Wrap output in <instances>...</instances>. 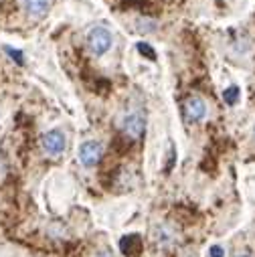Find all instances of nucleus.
Listing matches in <instances>:
<instances>
[{
	"label": "nucleus",
	"instance_id": "obj_1",
	"mask_svg": "<svg viewBox=\"0 0 255 257\" xmlns=\"http://www.w3.org/2000/svg\"><path fill=\"white\" fill-rule=\"evenodd\" d=\"M41 146L49 156H59L67 148V138L61 130H51L41 136Z\"/></svg>",
	"mask_w": 255,
	"mask_h": 257
},
{
	"label": "nucleus",
	"instance_id": "obj_2",
	"mask_svg": "<svg viewBox=\"0 0 255 257\" xmlns=\"http://www.w3.org/2000/svg\"><path fill=\"white\" fill-rule=\"evenodd\" d=\"M87 47H89V51H91L93 55H103V53H107V49L111 47V35H109V31L103 29V27L91 29L89 35H87Z\"/></svg>",
	"mask_w": 255,
	"mask_h": 257
},
{
	"label": "nucleus",
	"instance_id": "obj_3",
	"mask_svg": "<svg viewBox=\"0 0 255 257\" xmlns=\"http://www.w3.org/2000/svg\"><path fill=\"white\" fill-rule=\"evenodd\" d=\"M101 156H103V146L95 140H87L79 146V162L87 168L95 166L101 160Z\"/></svg>",
	"mask_w": 255,
	"mask_h": 257
},
{
	"label": "nucleus",
	"instance_id": "obj_4",
	"mask_svg": "<svg viewBox=\"0 0 255 257\" xmlns=\"http://www.w3.org/2000/svg\"><path fill=\"white\" fill-rule=\"evenodd\" d=\"M121 130H123L125 136H130L132 140H138V138H142V134L146 130V119L138 111L128 113L123 117V121H121Z\"/></svg>",
	"mask_w": 255,
	"mask_h": 257
},
{
	"label": "nucleus",
	"instance_id": "obj_5",
	"mask_svg": "<svg viewBox=\"0 0 255 257\" xmlns=\"http://www.w3.org/2000/svg\"><path fill=\"white\" fill-rule=\"evenodd\" d=\"M182 111H184V117H186L188 121H201V119H205V115H207V103H205V99H201V97H197V95H190V97L184 101Z\"/></svg>",
	"mask_w": 255,
	"mask_h": 257
},
{
	"label": "nucleus",
	"instance_id": "obj_6",
	"mask_svg": "<svg viewBox=\"0 0 255 257\" xmlns=\"http://www.w3.org/2000/svg\"><path fill=\"white\" fill-rule=\"evenodd\" d=\"M23 3H25V11L35 19L45 17L51 9V0H23Z\"/></svg>",
	"mask_w": 255,
	"mask_h": 257
},
{
	"label": "nucleus",
	"instance_id": "obj_7",
	"mask_svg": "<svg viewBox=\"0 0 255 257\" xmlns=\"http://www.w3.org/2000/svg\"><path fill=\"white\" fill-rule=\"evenodd\" d=\"M119 247H121V251H123V255H128V257H134V255H138L140 253V237L138 235H128V237H123L121 241H119Z\"/></svg>",
	"mask_w": 255,
	"mask_h": 257
},
{
	"label": "nucleus",
	"instance_id": "obj_8",
	"mask_svg": "<svg viewBox=\"0 0 255 257\" xmlns=\"http://www.w3.org/2000/svg\"><path fill=\"white\" fill-rule=\"evenodd\" d=\"M239 95H241V91H239L237 85H231V87H227V89L223 91V99H225L227 105H235V103L239 101Z\"/></svg>",
	"mask_w": 255,
	"mask_h": 257
},
{
	"label": "nucleus",
	"instance_id": "obj_9",
	"mask_svg": "<svg viewBox=\"0 0 255 257\" xmlns=\"http://www.w3.org/2000/svg\"><path fill=\"white\" fill-rule=\"evenodd\" d=\"M138 29L142 33H154L156 31V21H150V19H138Z\"/></svg>",
	"mask_w": 255,
	"mask_h": 257
},
{
	"label": "nucleus",
	"instance_id": "obj_10",
	"mask_svg": "<svg viewBox=\"0 0 255 257\" xmlns=\"http://www.w3.org/2000/svg\"><path fill=\"white\" fill-rule=\"evenodd\" d=\"M138 51H140V55H144L146 59H150V61H156V51L148 45V43H138Z\"/></svg>",
	"mask_w": 255,
	"mask_h": 257
},
{
	"label": "nucleus",
	"instance_id": "obj_11",
	"mask_svg": "<svg viewBox=\"0 0 255 257\" xmlns=\"http://www.w3.org/2000/svg\"><path fill=\"white\" fill-rule=\"evenodd\" d=\"M5 51L13 57V61H17L19 65H25V55L19 51V49H13V47H5Z\"/></svg>",
	"mask_w": 255,
	"mask_h": 257
},
{
	"label": "nucleus",
	"instance_id": "obj_12",
	"mask_svg": "<svg viewBox=\"0 0 255 257\" xmlns=\"http://www.w3.org/2000/svg\"><path fill=\"white\" fill-rule=\"evenodd\" d=\"M209 257H225V249L221 245H211L209 247Z\"/></svg>",
	"mask_w": 255,
	"mask_h": 257
},
{
	"label": "nucleus",
	"instance_id": "obj_13",
	"mask_svg": "<svg viewBox=\"0 0 255 257\" xmlns=\"http://www.w3.org/2000/svg\"><path fill=\"white\" fill-rule=\"evenodd\" d=\"M5 172H7V162H5L3 154H0V180H3V178H5Z\"/></svg>",
	"mask_w": 255,
	"mask_h": 257
},
{
	"label": "nucleus",
	"instance_id": "obj_14",
	"mask_svg": "<svg viewBox=\"0 0 255 257\" xmlns=\"http://www.w3.org/2000/svg\"><path fill=\"white\" fill-rule=\"evenodd\" d=\"M95 257H113V253H111V251H107V249H101V251H97V253H95Z\"/></svg>",
	"mask_w": 255,
	"mask_h": 257
},
{
	"label": "nucleus",
	"instance_id": "obj_15",
	"mask_svg": "<svg viewBox=\"0 0 255 257\" xmlns=\"http://www.w3.org/2000/svg\"><path fill=\"white\" fill-rule=\"evenodd\" d=\"M237 257H251L249 253H241V255H237Z\"/></svg>",
	"mask_w": 255,
	"mask_h": 257
},
{
	"label": "nucleus",
	"instance_id": "obj_16",
	"mask_svg": "<svg viewBox=\"0 0 255 257\" xmlns=\"http://www.w3.org/2000/svg\"><path fill=\"white\" fill-rule=\"evenodd\" d=\"M253 134H255V127H253Z\"/></svg>",
	"mask_w": 255,
	"mask_h": 257
}]
</instances>
